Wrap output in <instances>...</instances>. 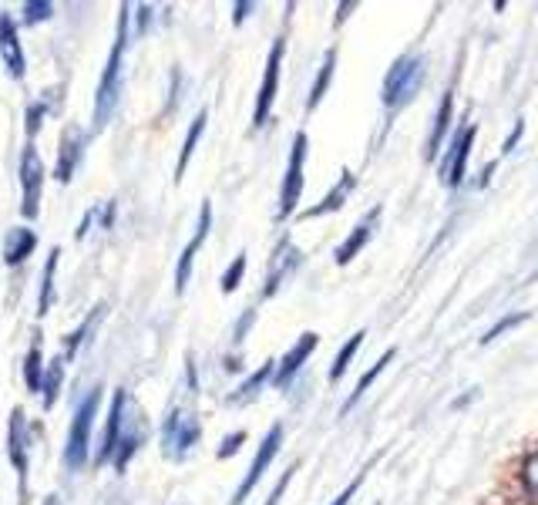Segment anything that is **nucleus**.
Instances as JSON below:
<instances>
[{"instance_id":"obj_1","label":"nucleus","mask_w":538,"mask_h":505,"mask_svg":"<svg viewBox=\"0 0 538 505\" xmlns=\"http://www.w3.org/2000/svg\"><path fill=\"white\" fill-rule=\"evenodd\" d=\"M128 27H132V4H122L118 7V34H115V44H111V54H108V64H105V75L98 81V91H95V128H105L115 115L118 101H122V68H125V48H128Z\"/></svg>"},{"instance_id":"obj_2","label":"nucleus","mask_w":538,"mask_h":505,"mask_svg":"<svg viewBox=\"0 0 538 505\" xmlns=\"http://www.w3.org/2000/svg\"><path fill=\"white\" fill-rule=\"evenodd\" d=\"M98 408H101V388H91L85 398L78 401V408H74V418L68 428V445H64V465H68L71 472L85 468L91 458V428H95Z\"/></svg>"},{"instance_id":"obj_3","label":"nucleus","mask_w":538,"mask_h":505,"mask_svg":"<svg viewBox=\"0 0 538 505\" xmlns=\"http://www.w3.org/2000/svg\"><path fill=\"white\" fill-rule=\"evenodd\" d=\"M424 85V58L421 54H404L394 61V68L387 71L384 88H380V101H384L387 112H401L404 105H411L414 95Z\"/></svg>"},{"instance_id":"obj_4","label":"nucleus","mask_w":538,"mask_h":505,"mask_svg":"<svg viewBox=\"0 0 538 505\" xmlns=\"http://www.w3.org/2000/svg\"><path fill=\"white\" fill-rule=\"evenodd\" d=\"M199 438H202V425L189 411L172 408L169 418L162 421V452L165 458H172V462H182V458L199 445Z\"/></svg>"},{"instance_id":"obj_5","label":"nucleus","mask_w":538,"mask_h":505,"mask_svg":"<svg viewBox=\"0 0 538 505\" xmlns=\"http://www.w3.org/2000/svg\"><path fill=\"white\" fill-rule=\"evenodd\" d=\"M303 165H306V135L296 132L293 135V149H290V162H286L283 189H280L276 223H283V219H290L296 213V202H300V196H303Z\"/></svg>"},{"instance_id":"obj_6","label":"nucleus","mask_w":538,"mask_h":505,"mask_svg":"<svg viewBox=\"0 0 538 505\" xmlns=\"http://www.w3.org/2000/svg\"><path fill=\"white\" fill-rule=\"evenodd\" d=\"M7 455H11V465L17 472V482H21V505L27 502V468H31V425H27L24 408L11 411V425H7Z\"/></svg>"},{"instance_id":"obj_7","label":"nucleus","mask_w":538,"mask_h":505,"mask_svg":"<svg viewBox=\"0 0 538 505\" xmlns=\"http://www.w3.org/2000/svg\"><path fill=\"white\" fill-rule=\"evenodd\" d=\"M17 172H21V189H24L21 213H24V219H34L41 213V192H44V162H41V155H37L34 142L24 145Z\"/></svg>"},{"instance_id":"obj_8","label":"nucleus","mask_w":538,"mask_h":505,"mask_svg":"<svg viewBox=\"0 0 538 505\" xmlns=\"http://www.w3.org/2000/svg\"><path fill=\"white\" fill-rule=\"evenodd\" d=\"M283 51H286V41L276 38L273 48H269V58H266V75H263V85H259V95H256V108H253V125H266L269 122V112H273V101H276V91H280V68H283Z\"/></svg>"},{"instance_id":"obj_9","label":"nucleus","mask_w":538,"mask_h":505,"mask_svg":"<svg viewBox=\"0 0 538 505\" xmlns=\"http://www.w3.org/2000/svg\"><path fill=\"white\" fill-rule=\"evenodd\" d=\"M280 445H283V425H273V428L266 431L263 445H259V452H256V458H253V465H249L246 479L239 482V489H236L233 499H229V505H243V502L249 499V492L256 489L259 479H263V475H266V468L273 465V458H276V452H280Z\"/></svg>"},{"instance_id":"obj_10","label":"nucleus","mask_w":538,"mask_h":505,"mask_svg":"<svg viewBox=\"0 0 538 505\" xmlns=\"http://www.w3.org/2000/svg\"><path fill=\"white\" fill-rule=\"evenodd\" d=\"M128 398L125 388L115 391V398H111V408H108V418H105V431H101L98 438V448H95V465H108L111 455H115L118 448V438H122V428H125V415H128Z\"/></svg>"},{"instance_id":"obj_11","label":"nucleus","mask_w":538,"mask_h":505,"mask_svg":"<svg viewBox=\"0 0 538 505\" xmlns=\"http://www.w3.org/2000/svg\"><path fill=\"white\" fill-rule=\"evenodd\" d=\"M300 260H303V253L296 250L290 236H283V240L276 243L273 256H269V270H266V287H263V300H269V297H273V293L280 290L283 283L293 277V273H296V266H300Z\"/></svg>"},{"instance_id":"obj_12","label":"nucleus","mask_w":538,"mask_h":505,"mask_svg":"<svg viewBox=\"0 0 538 505\" xmlns=\"http://www.w3.org/2000/svg\"><path fill=\"white\" fill-rule=\"evenodd\" d=\"M209 229H212V202L206 199V202H202V209H199L196 233H192V240L185 243V250H182V256H179V266H175V290H179V293L189 287V280H192V263H196V253L202 250V243H206Z\"/></svg>"},{"instance_id":"obj_13","label":"nucleus","mask_w":538,"mask_h":505,"mask_svg":"<svg viewBox=\"0 0 538 505\" xmlns=\"http://www.w3.org/2000/svg\"><path fill=\"white\" fill-rule=\"evenodd\" d=\"M85 145H88V135H85V128H78V125H68L61 132V145H58V165H54V179L58 182H68L74 179V169H78V162H81V155H85Z\"/></svg>"},{"instance_id":"obj_14","label":"nucleus","mask_w":538,"mask_h":505,"mask_svg":"<svg viewBox=\"0 0 538 505\" xmlns=\"http://www.w3.org/2000/svg\"><path fill=\"white\" fill-rule=\"evenodd\" d=\"M317 344H320V337L313 334V330H306V334H300V341H296L290 351H286L283 361H276V374H273V381H276V388H286V384H293L296 374L303 371V364L310 361V354L317 351Z\"/></svg>"},{"instance_id":"obj_15","label":"nucleus","mask_w":538,"mask_h":505,"mask_svg":"<svg viewBox=\"0 0 538 505\" xmlns=\"http://www.w3.org/2000/svg\"><path fill=\"white\" fill-rule=\"evenodd\" d=\"M0 58L7 64V75L21 81L27 75V61H24V44L21 34H17V21L11 14H0Z\"/></svg>"},{"instance_id":"obj_16","label":"nucleus","mask_w":538,"mask_h":505,"mask_svg":"<svg viewBox=\"0 0 538 505\" xmlns=\"http://www.w3.org/2000/svg\"><path fill=\"white\" fill-rule=\"evenodd\" d=\"M475 125H465L458 135H454L451 142V152L448 159H444V179H448V186H461L465 182V169H468V155H471V145H475Z\"/></svg>"},{"instance_id":"obj_17","label":"nucleus","mask_w":538,"mask_h":505,"mask_svg":"<svg viewBox=\"0 0 538 505\" xmlns=\"http://www.w3.org/2000/svg\"><path fill=\"white\" fill-rule=\"evenodd\" d=\"M377 223H380V206H374L370 209V213L360 219V223L354 226V233L347 236V240H343L340 246H337V263L340 266H347L350 260H354V256L364 250V246L374 240V233H377Z\"/></svg>"},{"instance_id":"obj_18","label":"nucleus","mask_w":538,"mask_h":505,"mask_svg":"<svg viewBox=\"0 0 538 505\" xmlns=\"http://www.w3.org/2000/svg\"><path fill=\"white\" fill-rule=\"evenodd\" d=\"M142 442H145L142 415H135V418H128V415H125V428H122V438H118L115 455H111V465H115L118 472H125V468L132 465L135 452H138V448H142Z\"/></svg>"},{"instance_id":"obj_19","label":"nucleus","mask_w":538,"mask_h":505,"mask_svg":"<svg viewBox=\"0 0 538 505\" xmlns=\"http://www.w3.org/2000/svg\"><path fill=\"white\" fill-rule=\"evenodd\" d=\"M354 186H357V176H354V172H350V169H343L337 186H333V189L327 192V196H323V199L317 202V206H310V209H306L303 219H317V216L337 213V209L343 206V202L350 199V192H354Z\"/></svg>"},{"instance_id":"obj_20","label":"nucleus","mask_w":538,"mask_h":505,"mask_svg":"<svg viewBox=\"0 0 538 505\" xmlns=\"http://www.w3.org/2000/svg\"><path fill=\"white\" fill-rule=\"evenodd\" d=\"M34 250H37V236L27 226H17L4 236V263L7 266H21Z\"/></svg>"},{"instance_id":"obj_21","label":"nucleus","mask_w":538,"mask_h":505,"mask_svg":"<svg viewBox=\"0 0 538 505\" xmlns=\"http://www.w3.org/2000/svg\"><path fill=\"white\" fill-rule=\"evenodd\" d=\"M206 122H209V112H206V108H199L196 118H192V125H189V132H185V142H182L179 162H175V182H182L185 169H189L192 155H196V145H199V139H202V132H206Z\"/></svg>"},{"instance_id":"obj_22","label":"nucleus","mask_w":538,"mask_h":505,"mask_svg":"<svg viewBox=\"0 0 538 505\" xmlns=\"http://www.w3.org/2000/svg\"><path fill=\"white\" fill-rule=\"evenodd\" d=\"M58 260H61V250L54 246L44 260V270H41V293H37V317H48L51 307H54V277H58Z\"/></svg>"},{"instance_id":"obj_23","label":"nucleus","mask_w":538,"mask_h":505,"mask_svg":"<svg viewBox=\"0 0 538 505\" xmlns=\"http://www.w3.org/2000/svg\"><path fill=\"white\" fill-rule=\"evenodd\" d=\"M451 115H454V91L448 88V91H444V98H441L438 115H434V128H431V139H428V159H438L441 142H444V135H448V128H451Z\"/></svg>"},{"instance_id":"obj_24","label":"nucleus","mask_w":538,"mask_h":505,"mask_svg":"<svg viewBox=\"0 0 538 505\" xmlns=\"http://www.w3.org/2000/svg\"><path fill=\"white\" fill-rule=\"evenodd\" d=\"M105 303H98V307L95 310H91V314L85 317V320H81V324H78V330H71V334L68 337H64V351H61V357H64V364H68V357H74V354H78L81 351V344H85L88 341V334H91V330H95L98 327V320L101 317H105Z\"/></svg>"},{"instance_id":"obj_25","label":"nucleus","mask_w":538,"mask_h":505,"mask_svg":"<svg viewBox=\"0 0 538 505\" xmlns=\"http://www.w3.org/2000/svg\"><path fill=\"white\" fill-rule=\"evenodd\" d=\"M61 384H64V357H51L48 364H44V378H41V401H44V411L54 408V401H58L61 394Z\"/></svg>"},{"instance_id":"obj_26","label":"nucleus","mask_w":538,"mask_h":505,"mask_svg":"<svg viewBox=\"0 0 538 505\" xmlns=\"http://www.w3.org/2000/svg\"><path fill=\"white\" fill-rule=\"evenodd\" d=\"M276 374V361H266V364H259V371H253L249 378L239 384V391L236 394H229V404H246V401H253L259 391L266 388V381Z\"/></svg>"},{"instance_id":"obj_27","label":"nucleus","mask_w":538,"mask_h":505,"mask_svg":"<svg viewBox=\"0 0 538 505\" xmlns=\"http://www.w3.org/2000/svg\"><path fill=\"white\" fill-rule=\"evenodd\" d=\"M333 64H337V51H327L323 54V64H320V75L317 81H313V88H310V98H306V112H313V108L320 105L323 95H327V88H330V81H333Z\"/></svg>"},{"instance_id":"obj_28","label":"nucleus","mask_w":538,"mask_h":505,"mask_svg":"<svg viewBox=\"0 0 538 505\" xmlns=\"http://www.w3.org/2000/svg\"><path fill=\"white\" fill-rule=\"evenodd\" d=\"M364 337H367L364 330H357V334L340 347V354L333 357V367H330V381H333V384H337L343 374H347V367H350V361H354V354L360 351V344H364Z\"/></svg>"},{"instance_id":"obj_29","label":"nucleus","mask_w":538,"mask_h":505,"mask_svg":"<svg viewBox=\"0 0 538 505\" xmlns=\"http://www.w3.org/2000/svg\"><path fill=\"white\" fill-rule=\"evenodd\" d=\"M41 378H44V357H41V347L31 344V351L24 357V384L27 391L41 394Z\"/></svg>"},{"instance_id":"obj_30","label":"nucleus","mask_w":538,"mask_h":505,"mask_svg":"<svg viewBox=\"0 0 538 505\" xmlns=\"http://www.w3.org/2000/svg\"><path fill=\"white\" fill-rule=\"evenodd\" d=\"M391 361H394V351H384V357H380V361H377L374 367H370V371L364 374V378L357 381V388H354V394H350V401L343 404V411H350V408H354V404H357L360 398H364V394H367V388H370V384H374V381L380 378V374H384V367L391 364Z\"/></svg>"},{"instance_id":"obj_31","label":"nucleus","mask_w":538,"mask_h":505,"mask_svg":"<svg viewBox=\"0 0 538 505\" xmlns=\"http://www.w3.org/2000/svg\"><path fill=\"white\" fill-rule=\"evenodd\" d=\"M243 277H246V253H239L236 260L226 266V273H222L219 290H222V293H233V290H239V283H243Z\"/></svg>"},{"instance_id":"obj_32","label":"nucleus","mask_w":538,"mask_h":505,"mask_svg":"<svg viewBox=\"0 0 538 505\" xmlns=\"http://www.w3.org/2000/svg\"><path fill=\"white\" fill-rule=\"evenodd\" d=\"M522 489L532 502H538V448L525 458L522 465Z\"/></svg>"},{"instance_id":"obj_33","label":"nucleus","mask_w":538,"mask_h":505,"mask_svg":"<svg viewBox=\"0 0 538 505\" xmlns=\"http://www.w3.org/2000/svg\"><path fill=\"white\" fill-rule=\"evenodd\" d=\"M21 11H24V17H21L24 24H41L54 14V4H48V0H27Z\"/></svg>"},{"instance_id":"obj_34","label":"nucleus","mask_w":538,"mask_h":505,"mask_svg":"<svg viewBox=\"0 0 538 505\" xmlns=\"http://www.w3.org/2000/svg\"><path fill=\"white\" fill-rule=\"evenodd\" d=\"M44 115H48V105L44 101H31L27 105V115H24V128H27V142H34V135L41 132V122H44Z\"/></svg>"},{"instance_id":"obj_35","label":"nucleus","mask_w":538,"mask_h":505,"mask_svg":"<svg viewBox=\"0 0 538 505\" xmlns=\"http://www.w3.org/2000/svg\"><path fill=\"white\" fill-rule=\"evenodd\" d=\"M525 320H528V314H512V317H502V320H498L495 327L488 330L485 337H481V344H491V341H495V337H502L505 330H512V327H518V324H525Z\"/></svg>"},{"instance_id":"obj_36","label":"nucleus","mask_w":538,"mask_h":505,"mask_svg":"<svg viewBox=\"0 0 538 505\" xmlns=\"http://www.w3.org/2000/svg\"><path fill=\"white\" fill-rule=\"evenodd\" d=\"M296 468H300V465H290V468H286V472L280 475V482H276V485H273V492H269V495H266V505H280V499H283V492H286V485H290V482H293V475H296Z\"/></svg>"},{"instance_id":"obj_37","label":"nucleus","mask_w":538,"mask_h":505,"mask_svg":"<svg viewBox=\"0 0 538 505\" xmlns=\"http://www.w3.org/2000/svg\"><path fill=\"white\" fill-rule=\"evenodd\" d=\"M243 442H246V431H233V435H226L222 438V445H219V458H229V455H236L239 448H243Z\"/></svg>"},{"instance_id":"obj_38","label":"nucleus","mask_w":538,"mask_h":505,"mask_svg":"<svg viewBox=\"0 0 538 505\" xmlns=\"http://www.w3.org/2000/svg\"><path fill=\"white\" fill-rule=\"evenodd\" d=\"M360 479H364V475H360ZM360 479H354V482H350L347 489H343V492L337 495V499L330 502V505H350V499H354V492L360 489Z\"/></svg>"},{"instance_id":"obj_39","label":"nucleus","mask_w":538,"mask_h":505,"mask_svg":"<svg viewBox=\"0 0 538 505\" xmlns=\"http://www.w3.org/2000/svg\"><path fill=\"white\" fill-rule=\"evenodd\" d=\"M249 11H256V4H246V0H239V4H233V24H243Z\"/></svg>"},{"instance_id":"obj_40","label":"nucleus","mask_w":538,"mask_h":505,"mask_svg":"<svg viewBox=\"0 0 538 505\" xmlns=\"http://www.w3.org/2000/svg\"><path fill=\"white\" fill-rule=\"evenodd\" d=\"M253 317H256V310H246V314H243V320H239V324H236V341H243V337H246V330L249 327H253Z\"/></svg>"},{"instance_id":"obj_41","label":"nucleus","mask_w":538,"mask_h":505,"mask_svg":"<svg viewBox=\"0 0 538 505\" xmlns=\"http://www.w3.org/2000/svg\"><path fill=\"white\" fill-rule=\"evenodd\" d=\"M148 21H152V7L142 4V7H138V34L148 31Z\"/></svg>"},{"instance_id":"obj_42","label":"nucleus","mask_w":538,"mask_h":505,"mask_svg":"<svg viewBox=\"0 0 538 505\" xmlns=\"http://www.w3.org/2000/svg\"><path fill=\"white\" fill-rule=\"evenodd\" d=\"M522 128H525L522 122H518V125H515V132H512V139H508V142H505V149H502L505 155H508V152H512V149H515V145H518V139H522Z\"/></svg>"},{"instance_id":"obj_43","label":"nucleus","mask_w":538,"mask_h":505,"mask_svg":"<svg viewBox=\"0 0 538 505\" xmlns=\"http://www.w3.org/2000/svg\"><path fill=\"white\" fill-rule=\"evenodd\" d=\"M226 371H243V364H239V357H226Z\"/></svg>"},{"instance_id":"obj_44","label":"nucleus","mask_w":538,"mask_h":505,"mask_svg":"<svg viewBox=\"0 0 538 505\" xmlns=\"http://www.w3.org/2000/svg\"><path fill=\"white\" fill-rule=\"evenodd\" d=\"M347 11H354V4H343V7H340V14H337V24H340V21H347Z\"/></svg>"},{"instance_id":"obj_45","label":"nucleus","mask_w":538,"mask_h":505,"mask_svg":"<svg viewBox=\"0 0 538 505\" xmlns=\"http://www.w3.org/2000/svg\"><path fill=\"white\" fill-rule=\"evenodd\" d=\"M44 505H61V499H58V495H48V499H44Z\"/></svg>"}]
</instances>
